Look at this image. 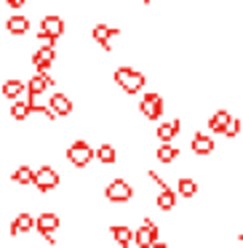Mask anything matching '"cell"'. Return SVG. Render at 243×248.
Segmentation results:
<instances>
[{
    "label": "cell",
    "instance_id": "obj_1",
    "mask_svg": "<svg viewBox=\"0 0 243 248\" xmlns=\"http://www.w3.org/2000/svg\"><path fill=\"white\" fill-rule=\"evenodd\" d=\"M113 80L123 93H139L147 83V75L139 70H134V67H118V70L113 72Z\"/></svg>",
    "mask_w": 243,
    "mask_h": 248
},
{
    "label": "cell",
    "instance_id": "obj_2",
    "mask_svg": "<svg viewBox=\"0 0 243 248\" xmlns=\"http://www.w3.org/2000/svg\"><path fill=\"white\" fill-rule=\"evenodd\" d=\"M59 227H62V219H59L56 211H40V214L35 216V232H38L49 246H56V232H59Z\"/></svg>",
    "mask_w": 243,
    "mask_h": 248
},
{
    "label": "cell",
    "instance_id": "obj_3",
    "mask_svg": "<svg viewBox=\"0 0 243 248\" xmlns=\"http://www.w3.org/2000/svg\"><path fill=\"white\" fill-rule=\"evenodd\" d=\"M65 157H67V163H70L72 168L83 171V168L91 166V160H94V147L88 144L86 139H75V141H70V147H67Z\"/></svg>",
    "mask_w": 243,
    "mask_h": 248
},
{
    "label": "cell",
    "instance_id": "obj_4",
    "mask_svg": "<svg viewBox=\"0 0 243 248\" xmlns=\"http://www.w3.org/2000/svg\"><path fill=\"white\" fill-rule=\"evenodd\" d=\"M59 184H62V176H59V171H56L54 166L43 163L40 168H35L32 187L38 189L40 195H49V192H54V189H59Z\"/></svg>",
    "mask_w": 243,
    "mask_h": 248
},
{
    "label": "cell",
    "instance_id": "obj_5",
    "mask_svg": "<svg viewBox=\"0 0 243 248\" xmlns=\"http://www.w3.org/2000/svg\"><path fill=\"white\" fill-rule=\"evenodd\" d=\"M65 32H67V24H65V19H62L59 14H46V16L40 19V32H38V38L43 40V43L54 46Z\"/></svg>",
    "mask_w": 243,
    "mask_h": 248
},
{
    "label": "cell",
    "instance_id": "obj_6",
    "mask_svg": "<svg viewBox=\"0 0 243 248\" xmlns=\"http://www.w3.org/2000/svg\"><path fill=\"white\" fill-rule=\"evenodd\" d=\"M104 198L113 205H123L134 198V187H131L126 179H113V182H107V187H104Z\"/></svg>",
    "mask_w": 243,
    "mask_h": 248
},
{
    "label": "cell",
    "instance_id": "obj_7",
    "mask_svg": "<svg viewBox=\"0 0 243 248\" xmlns=\"http://www.w3.org/2000/svg\"><path fill=\"white\" fill-rule=\"evenodd\" d=\"M139 112H142V118H145V120H158L163 115V96H161V93H155V91L145 93L142 102H139Z\"/></svg>",
    "mask_w": 243,
    "mask_h": 248
},
{
    "label": "cell",
    "instance_id": "obj_8",
    "mask_svg": "<svg viewBox=\"0 0 243 248\" xmlns=\"http://www.w3.org/2000/svg\"><path fill=\"white\" fill-rule=\"evenodd\" d=\"M30 62H32L35 72H43V75H46V72L54 67V62H56V48H54V46H38L35 54L30 56Z\"/></svg>",
    "mask_w": 243,
    "mask_h": 248
},
{
    "label": "cell",
    "instance_id": "obj_9",
    "mask_svg": "<svg viewBox=\"0 0 243 248\" xmlns=\"http://www.w3.org/2000/svg\"><path fill=\"white\" fill-rule=\"evenodd\" d=\"M120 35V27H113V24H94L91 27V38L97 46H102V51L113 48V38Z\"/></svg>",
    "mask_w": 243,
    "mask_h": 248
},
{
    "label": "cell",
    "instance_id": "obj_10",
    "mask_svg": "<svg viewBox=\"0 0 243 248\" xmlns=\"http://www.w3.org/2000/svg\"><path fill=\"white\" fill-rule=\"evenodd\" d=\"M158 240V224L152 219H145L142 227L134 232V243L136 248H152V243Z\"/></svg>",
    "mask_w": 243,
    "mask_h": 248
},
{
    "label": "cell",
    "instance_id": "obj_11",
    "mask_svg": "<svg viewBox=\"0 0 243 248\" xmlns=\"http://www.w3.org/2000/svg\"><path fill=\"white\" fill-rule=\"evenodd\" d=\"M35 230V216L30 211H22V214L14 216V221L8 224V235L11 237H19V235H30Z\"/></svg>",
    "mask_w": 243,
    "mask_h": 248
},
{
    "label": "cell",
    "instance_id": "obj_12",
    "mask_svg": "<svg viewBox=\"0 0 243 248\" xmlns=\"http://www.w3.org/2000/svg\"><path fill=\"white\" fill-rule=\"evenodd\" d=\"M49 107H51V112H54L56 118H70L72 109H75V104H72V99L67 96V93L56 91V93L49 96Z\"/></svg>",
    "mask_w": 243,
    "mask_h": 248
},
{
    "label": "cell",
    "instance_id": "obj_13",
    "mask_svg": "<svg viewBox=\"0 0 243 248\" xmlns=\"http://www.w3.org/2000/svg\"><path fill=\"white\" fill-rule=\"evenodd\" d=\"M49 88H54V78L49 75V72H35L32 78L27 80V96H43Z\"/></svg>",
    "mask_w": 243,
    "mask_h": 248
},
{
    "label": "cell",
    "instance_id": "obj_14",
    "mask_svg": "<svg viewBox=\"0 0 243 248\" xmlns=\"http://www.w3.org/2000/svg\"><path fill=\"white\" fill-rule=\"evenodd\" d=\"M30 27H32V22H30V16H24V14H14L11 19H6V32L14 35V38L27 35Z\"/></svg>",
    "mask_w": 243,
    "mask_h": 248
},
{
    "label": "cell",
    "instance_id": "obj_15",
    "mask_svg": "<svg viewBox=\"0 0 243 248\" xmlns=\"http://www.w3.org/2000/svg\"><path fill=\"white\" fill-rule=\"evenodd\" d=\"M24 91H27V83L19 80V78H6V80H3V86H0V96L11 99V102H16Z\"/></svg>",
    "mask_w": 243,
    "mask_h": 248
},
{
    "label": "cell",
    "instance_id": "obj_16",
    "mask_svg": "<svg viewBox=\"0 0 243 248\" xmlns=\"http://www.w3.org/2000/svg\"><path fill=\"white\" fill-rule=\"evenodd\" d=\"M179 131H182V120L174 118V120H166V123L158 125L155 136H158V141H161V144H166V141H174V139H177Z\"/></svg>",
    "mask_w": 243,
    "mask_h": 248
},
{
    "label": "cell",
    "instance_id": "obj_17",
    "mask_svg": "<svg viewBox=\"0 0 243 248\" xmlns=\"http://www.w3.org/2000/svg\"><path fill=\"white\" fill-rule=\"evenodd\" d=\"M190 150L195 152V155H211L214 152V139H211L209 134H193V139H190Z\"/></svg>",
    "mask_w": 243,
    "mask_h": 248
},
{
    "label": "cell",
    "instance_id": "obj_18",
    "mask_svg": "<svg viewBox=\"0 0 243 248\" xmlns=\"http://www.w3.org/2000/svg\"><path fill=\"white\" fill-rule=\"evenodd\" d=\"M110 235H113V240L118 243V248H129L131 243H134V230L126 224H113L110 227Z\"/></svg>",
    "mask_w": 243,
    "mask_h": 248
},
{
    "label": "cell",
    "instance_id": "obj_19",
    "mask_svg": "<svg viewBox=\"0 0 243 248\" xmlns=\"http://www.w3.org/2000/svg\"><path fill=\"white\" fill-rule=\"evenodd\" d=\"M94 160H99L102 166H115V160H118V150H115L110 141H104V144H99L97 150H94Z\"/></svg>",
    "mask_w": 243,
    "mask_h": 248
},
{
    "label": "cell",
    "instance_id": "obj_20",
    "mask_svg": "<svg viewBox=\"0 0 243 248\" xmlns=\"http://www.w3.org/2000/svg\"><path fill=\"white\" fill-rule=\"evenodd\" d=\"M32 176H35V171L27 163H22V166H16V171L11 173V182L16 184V187H32Z\"/></svg>",
    "mask_w": 243,
    "mask_h": 248
},
{
    "label": "cell",
    "instance_id": "obj_21",
    "mask_svg": "<svg viewBox=\"0 0 243 248\" xmlns=\"http://www.w3.org/2000/svg\"><path fill=\"white\" fill-rule=\"evenodd\" d=\"M155 205L161 211H174V208H177V192H174L171 187L161 189V192H158V198H155Z\"/></svg>",
    "mask_w": 243,
    "mask_h": 248
},
{
    "label": "cell",
    "instance_id": "obj_22",
    "mask_svg": "<svg viewBox=\"0 0 243 248\" xmlns=\"http://www.w3.org/2000/svg\"><path fill=\"white\" fill-rule=\"evenodd\" d=\"M8 115H11V120H16V123H24V120L30 118V104L27 99H16V102L11 104V109H8Z\"/></svg>",
    "mask_w": 243,
    "mask_h": 248
},
{
    "label": "cell",
    "instance_id": "obj_23",
    "mask_svg": "<svg viewBox=\"0 0 243 248\" xmlns=\"http://www.w3.org/2000/svg\"><path fill=\"white\" fill-rule=\"evenodd\" d=\"M155 157H158V163H166V166H171V163L179 157V150L171 144V141H166V144H161V147L155 150Z\"/></svg>",
    "mask_w": 243,
    "mask_h": 248
},
{
    "label": "cell",
    "instance_id": "obj_24",
    "mask_svg": "<svg viewBox=\"0 0 243 248\" xmlns=\"http://www.w3.org/2000/svg\"><path fill=\"white\" fill-rule=\"evenodd\" d=\"M230 118H232V115L227 112V109H216V112L209 118V131H214V134H222Z\"/></svg>",
    "mask_w": 243,
    "mask_h": 248
},
{
    "label": "cell",
    "instance_id": "obj_25",
    "mask_svg": "<svg viewBox=\"0 0 243 248\" xmlns=\"http://www.w3.org/2000/svg\"><path fill=\"white\" fill-rule=\"evenodd\" d=\"M177 195H182V198H193V195H198V182L190 176H182L177 182Z\"/></svg>",
    "mask_w": 243,
    "mask_h": 248
},
{
    "label": "cell",
    "instance_id": "obj_26",
    "mask_svg": "<svg viewBox=\"0 0 243 248\" xmlns=\"http://www.w3.org/2000/svg\"><path fill=\"white\" fill-rule=\"evenodd\" d=\"M222 134H225L227 139H235V136L241 134V120H238V118H230V120H227V125H225V131H222Z\"/></svg>",
    "mask_w": 243,
    "mask_h": 248
},
{
    "label": "cell",
    "instance_id": "obj_27",
    "mask_svg": "<svg viewBox=\"0 0 243 248\" xmlns=\"http://www.w3.org/2000/svg\"><path fill=\"white\" fill-rule=\"evenodd\" d=\"M3 6H6V8H14V11H19V8L27 6V3H24V0H3Z\"/></svg>",
    "mask_w": 243,
    "mask_h": 248
},
{
    "label": "cell",
    "instance_id": "obj_28",
    "mask_svg": "<svg viewBox=\"0 0 243 248\" xmlns=\"http://www.w3.org/2000/svg\"><path fill=\"white\" fill-rule=\"evenodd\" d=\"M238 243H241V248H243V235H238Z\"/></svg>",
    "mask_w": 243,
    "mask_h": 248
},
{
    "label": "cell",
    "instance_id": "obj_29",
    "mask_svg": "<svg viewBox=\"0 0 243 248\" xmlns=\"http://www.w3.org/2000/svg\"><path fill=\"white\" fill-rule=\"evenodd\" d=\"M142 3H145V6H150V0H142Z\"/></svg>",
    "mask_w": 243,
    "mask_h": 248
},
{
    "label": "cell",
    "instance_id": "obj_30",
    "mask_svg": "<svg viewBox=\"0 0 243 248\" xmlns=\"http://www.w3.org/2000/svg\"><path fill=\"white\" fill-rule=\"evenodd\" d=\"M24 3H30V0H24Z\"/></svg>",
    "mask_w": 243,
    "mask_h": 248
}]
</instances>
